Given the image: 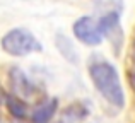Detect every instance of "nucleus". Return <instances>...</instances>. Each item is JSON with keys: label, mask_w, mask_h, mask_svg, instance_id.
Instances as JSON below:
<instances>
[{"label": "nucleus", "mask_w": 135, "mask_h": 123, "mask_svg": "<svg viewBox=\"0 0 135 123\" xmlns=\"http://www.w3.org/2000/svg\"><path fill=\"white\" fill-rule=\"evenodd\" d=\"M133 60H135V43H133Z\"/></svg>", "instance_id": "9d476101"}, {"label": "nucleus", "mask_w": 135, "mask_h": 123, "mask_svg": "<svg viewBox=\"0 0 135 123\" xmlns=\"http://www.w3.org/2000/svg\"><path fill=\"white\" fill-rule=\"evenodd\" d=\"M58 123H63V121H58Z\"/></svg>", "instance_id": "9b49d317"}, {"label": "nucleus", "mask_w": 135, "mask_h": 123, "mask_svg": "<svg viewBox=\"0 0 135 123\" xmlns=\"http://www.w3.org/2000/svg\"><path fill=\"white\" fill-rule=\"evenodd\" d=\"M9 82L12 94L21 99H29V97H36L40 94V87L19 68V67H12L9 70Z\"/></svg>", "instance_id": "20e7f679"}, {"label": "nucleus", "mask_w": 135, "mask_h": 123, "mask_svg": "<svg viewBox=\"0 0 135 123\" xmlns=\"http://www.w3.org/2000/svg\"><path fill=\"white\" fill-rule=\"evenodd\" d=\"M3 104L7 106L9 113L12 115L14 118H17V120H24V118L27 116V104H26V101L21 99V97L14 96V94H7Z\"/></svg>", "instance_id": "423d86ee"}, {"label": "nucleus", "mask_w": 135, "mask_h": 123, "mask_svg": "<svg viewBox=\"0 0 135 123\" xmlns=\"http://www.w3.org/2000/svg\"><path fill=\"white\" fill-rule=\"evenodd\" d=\"M55 43H56V48H58L60 55H63V58L72 63L77 62V51L75 48H74V45L70 43V40L67 36H63V34H58V36L55 38Z\"/></svg>", "instance_id": "0eeeda50"}, {"label": "nucleus", "mask_w": 135, "mask_h": 123, "mask_svg": "<svg viewBox=\"0 0 135 123\" xmlns=\"http://www.w3.org/2000/svg\"><path fill=\"white\" fill-rule=\"evenodd\" d=\"M56 110H58V99L48 97L33 110V113L29 115V120L31 123H50L51 118L55 116Z\"/></svg>", "instance_id": "39448f33"}, {"label": "nucleus", "mask_w": 135, "mask_h": 123, "mask_svg": "<svg viewBox=\"0 0 135 123\" xmlns=\"http://www.w3.org/2000/svg\"><path fill=\"white\" fill-rule=\"evenodd\" d=\"M87 72L92 86L103 96V99L115 108L125 106V91L122 86V79L111 62L99 55H92L87 63Z\"/></svg>", "instance_id": "f257e3e1"}, {"label": "nucleus", "mask_w": 135, "mask_h": 123, "mask_svg": "<svg viewBox=\"0 0 135 123\" xmlns=\"http://www.w3.org/2000/svg\"><path fill=\"white\" fill-rule=\"evenodd\" d=\"M5 97H7V92L2 89V86H0V103H5Z\"/></svg>", "instance_id": "1a4fd4ad"}, {"label": "nucleus", "mask_w": 135, "mask_h": 123, "mask_svg": "<svg viewBox=\"0 0 135 123\" xmlns=\"http://www.w3.org/2000/svg\"><path fill=\"white\" fill-rule=\"evenodd\" d=\"M0 46L10 57H27L43 51L41 41L26 27H14L3 34Z\"/></svg>", "instance_id": "f03ea898"}, {"label": "nucleus", "mask_w": 135, "mask_h": 123, "mask_svg": "<svg viewBox=\"0 0 135 123\" xmlns=\"http://www.w3.org/2000/svg\"><path fill=\"white\" fill-rule=\"evenodd\" d=\"M74 36L80 41V43L87 45V46H98L103 43L104 33L101 29V22L99 17L94 16H82L74 22L72 26Z\"/></svg>", "instance_id": "7ed1b4c3"}, {"label": "nucleus", "mask_w": 135, "mask_h": 123, "mask_svg": "<svg viewBox=\"0 0 135 123\" xmlns=\"http://www.w3.org/2000/svg\"><path fill=\"white\" fill-rule=\"evenodd\" d=\"M94 9H98L103 14H109V12H122L123 9V0H91Z\"/></svg>", "instance_id": "6e6552de"}]
</instances>
